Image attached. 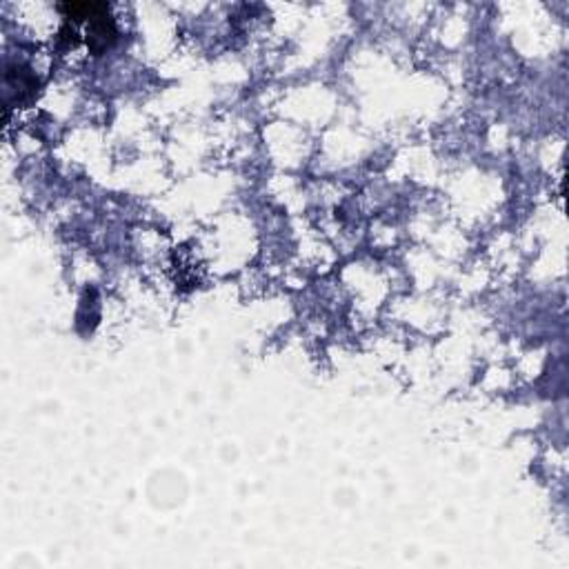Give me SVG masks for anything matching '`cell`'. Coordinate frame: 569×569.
Returning a JSON list of instances; mask_svg holds the SVG:
<instances>
[{
  "label": "cell",
  "instance_id": "cell-1",
  "mask_svg": "<svg viewBox=\"0 0 569 569\" xmlns=\"http://www.w3.org/2000/svg\"><path fill=\"white\" fill-rule=\"evenodd\" d=\"M65 12V19L76 23H85V43L94 56L105 53L119 38L117 21L109 16V8L105 3H68L59 8Z\"/></svg>",
  "mask_w": 569,
  "mask_h": 569
},
{
  "label": "cell",
  "instance_id": "cell-2",
  "mask_svg": "<svg viewBox=\"0 0 569 569\" xmlns=\"http://www.w3.org/2000/svg\"><path fill=\"white\" fill-rule=\"evenodd\" d=\"M5 107L29 105L38 96V78L25 65H8L5 70Z\"/></svg>",
  "mask_w": 569,
  "mask_h": 569
}]
</instances>
